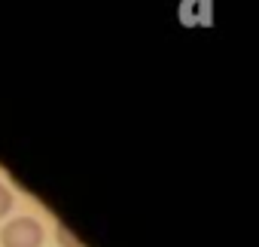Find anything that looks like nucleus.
Segmentation results:
<instances>
[{"label":"nucleus","instance_id":"3","mask_svg":"<svg viewBox=\"0 0 259 247\" xmlns=\"http://www.w3.org/2000/svg\"><path fill=\"white\" fill-rule=\"evenodd\" d=\"M13 204H16V198H13V192L4 186V183H0V220H4L10 211H13Z\"/></svg>","mask_w":259,"mask_h":247},{"label":"nucleus","instance_id":"1","mask_svg":"<svg viewBox=\"0 0 259 247\" xmlns=\"http://www.w3.org/2000/svg\"><path fill=\"white\" fill-rule=\"evenodd\" d=\"M43 226L34 217H16L0 229V247H43Z\"/></svg>","mask_w":259,"mask_h":247},{"label":"nucleus","instance_id":"2","mask_svg":"<svg viewBox=\"0 0 259 247\" xmlns=\"http://www.w3.org/2000/svg\"><path fill=\"white\" fill-rule=\"evenodd\" d=\"M55 238H58V244H61V247H82V241H79L76 235H70V229H67V226H61V223L55 226Z\"/></svg>","mask_w":259,"mask_h":247}]
</instances>
